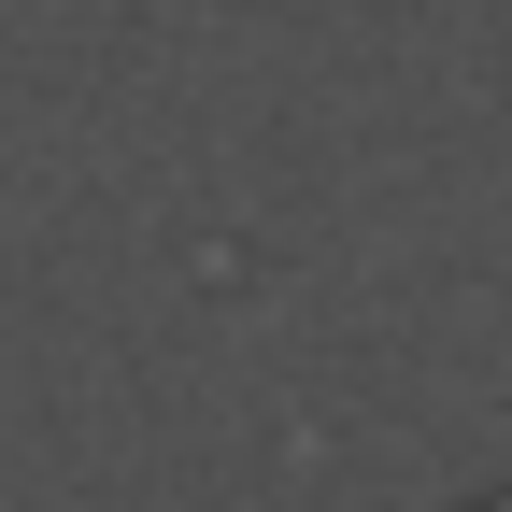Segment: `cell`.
<instances>
[{"mask_svg": "<svg viewBox=\"0 0 512 512\" xmlns=\"http://www.w3.org/2000/svg\"><path fill=\"white\" fill-rule=\"evenodd\" d=\"M498 512H512V498H498Z\"/></svg>", "mask_w": 512, "mask_h": 512, "instance_id": "1", "label": "cell"}]
</instances>
